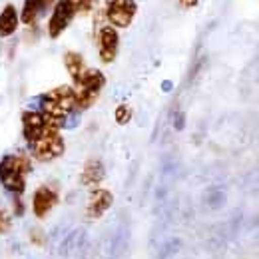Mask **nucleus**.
Instances as JSON below:
<instances>
[{"label": "nucleus", "instance_id": "nucleus-1", "mask_svg": "<svg viewBox=\"0 0 259 259\" xmlns=\"http://www.w3.org/2000/svg\"><path fill=\"white\" fill-rule=\"evenodd\" d=\"M32 163L26 154L4 156L0 160V184L10 194H24L26 190V176L30 174Z\"/></svg>", "mask_w": 259, "mask_h": 259}, {"label": "nucleus", "instance_id": "nucleus-2", "mask_svg": "<svg viewBox=\"0 0 259 259\" xmlns=\"http://www.w3.org/2000/svg\"><path fill=\"white\" fill-rule=\"evenodd\" d=\"M76 110V90L70 86L54 88L40 98V112L50 120H56L58 124H64L66 118Z\"/></svg>", "mask_w": 259, "mask_h": 259}, {"label": "nucleus", "instance_id": "nucleus-3", "mask_svg": "<svg viewBox=\"0 0 259 259\" xmlns=\"http://www.w3.org/2000/svg\"><path fill=\"white\" fill-rule=\"evenodd\" d=\"M106 86V78L100 70L86 68L76 80H74V90H76V106L78 110H88L94 106L102 88Z\"/></svg>", "mask_w": 259, "mask_h": 259}, {"label": "nucleus", "instance_id": "nucleus-4", "mask_svg": "<svg viewBox=\"0 0 259 259\" xmlns=\"http://www.w3.org/2000/svg\"><path fill=\"white\" fill-rule=\"evenodd\" d=\"M30 154L38 162H52L56 158H60L64 154V138L60 136V130L52 128L46 134H42L38 140H34L32 144H28Z\"/></svg>", "mask_w": 259, "mask_h": 259}, {"label": "nucleus", "instance_id": "nucleus-5", "mask_svg": "<svg viewBox=\"0 0 259 259\" xmlns=\"http://www.w3.org/2000/svg\"><path fill=\"white\" fill-rule=\"evenodd\" d=\"M138 12V4L134 0H106L104 14L114 28H128Z\"/></svg>", "mask_w": 259, "mask_h": 259}, {"label": "nucleus", "instance_id": "nucleus-6", "mask_svg": "<svg viewBox=\"0 0 259 259\" xmlns=\"http://www.w3.org/2000/svg\"><path fill=\"white\" fill-rule=\"evenodd\" d=\"M52 128H62V124H58L56 120H50L48 116H44L42 112H34L28 110L22 114V134L26 144H32L34 140H38L42 134H46Z\"/></svg>", "mask_w": 259, "mask_h": 259}, {"label": "nucleus", "instance_id": "nucleus-7", "mask_svg": "<svg viewBox=\"0 0 259 259\" xmlns=\"http://www.w3.org/2000/svg\"><path fill=\"white\" fill-rule=\"evenodd\" d=\"M74 16H76V8H74L72 0H58L54 4V10H52L50 22H48V36L52 40L62 36V32L70 26V22L74 20Z\"/></svg>", "mask_w": 259, "mask_h": 259}, {"label": "nucleus", "instance_id": "nucleus-8", "mask_svg": "<svg viewBox=\"0 0 259 259\" xmlns=\"http://www.w3.org/2000/svg\"><path fill=\"white\" fill-rule=\"evenodd\" d=\"M118 46H120V38L114 26H102L98 32V52H100V60L104 64H112L118 56Z\"/></svg>", "mask_w": 259, "mask_h": 259}, {"label": "nucleus", "instance_id": "nucleus-9", "mask_svg": "<svg viewBox=\"0 0 259 259\" xmlns=\"http://www.w3.org/2000/svg\"><path fill=\"white\" fill-rule=\"evenodd\" d=\"M58 203V190L52 186H40L32 195V211L38 220H44Z\"/></svg>", "mask_w": 259, "mask_h": 259}, {"label": "nucleus", "instance_id": "nucleus-10", "mask_svg": "<svg viewBox=\"0 0 259 259\" xmlns=\"http://www.w3.org/2000/svg\"><path fill=\"white\" fill-rule=\"evenodd\" d=\"M114 203V195L110 194L108 190H102V188H96L92 194H90V199H88V205H86V215L90 220H98L102 218Z\"/></svg>", "mask_w": 259, "mask_h": 259}, {"label": "nucleus", "instance_id": "nucleus-11", "mask_svg": "<svg viewBox=\"0 0 259 259\" xmlns=\"http://www.w3.org/2000/svg\"><path fill=\"white\" fill-rule=\"evenodd\" d=\"M52 4H56V0H24V8L20 14V20L26 26H32L34 22L38 20V16L44 14L46 8H50Z\"/></svg>", "mask_w": 259, "mask_h": 259}, {"label": "nucleus", "instance_id": "nucleus-12", "mask_svg": "<svg viewBox=\"0 0 259 259\" xmlns=\"http://www.w3.org/2000/svg\"><path fill=\"white\" fill-rule=\"evenodd\" d=\"M104 165L100 160H88L86 165H84V169H82V176H80V182H82V186H90V188H94V186H100L102 184V180H104Z\"/></svg>", "mask_w": 259, "mask_h": 259}, {"label": "nucleus", "instance_id": "nucleus-13", "mask_svg": "<svg viewBox=\"0 0 259 259\" xmlns=\"http://www.w3.org/2000/svg\"><path fill=\"white\" fill-rule=\"evenodd\" d=\"M18 22H20V16L16 12V8L12 4L4 6L2 14H0V38H8L16 32L18 28Z\"/></svg>", "mask_w": 259, "mask_h": 259}, {"label": "nucleus", "instance_id": "nucleus-14", "mask_svg": "<svg viewBox=\"0 0 259 259\" xmlns=\"http://www.w3.org/2000/svg\"><path fill=\"white\" fill-rule=\"evenodd\" d=\"M64 66L66 70H68V74L72 76V80H76L88 66L84 62V58H82V54H78V52H66L64 54Z\"/></svg>", "mask_w": 259, "mask_h": 259}, {"label": "nucleus", "instance_id": "nucleus-15", "mask_svg": "<svg viewBox=\"0 0 259 259\" xmlns=\"http://www.w3.org/2000/svg\"><path fill=\"white\" fill-rule=\"evenodd\" d=\"M116 122L120 124V126H126L130 120H132V108H130L128 104H120L118 108H116Z\"/></svg>", "mask_w": 259, "mask_h": 259}, {"label": "nucleus", "instance_id": "nucleus-16", "mask_svg": "<svg viewBox=\"0 0 259 259\" xmlns=\"http://www.w3.org/2000/svg\"><path fill=\"white\" fill-rule=\"evenodd\" d=\"M94 2H96V0H72V4H74V8H76V12H82V14L90 12V10L94 8Z\"/></svg>", "mask_w": 259, "mask_h": 259}, {"label": "nucleus", "instance_id": "nucleus-17", "mask_svg": "<svg viewBox=\"0 0 259 259\" xmlns=\"http://www.w3.org/2000/svg\"><path fill=\"white\" fill-rule=\"evenodd\" d=\"M197 2H199V0H180V4H182L184 8H195Z\"/></svg>", "mask_w": 259, "mask_h": 259}, {"label": "nucleus", "instance_id": "nucleus-18", "mask_svg": "<svg viewBox=\"0 0 259 259\" xmlns=\"http://www.w3.org/2000/svg\"><path fill=\"white\" fill-rule=\"evenodd\" d=\"M6 227H8V222H6V215H4L2 211H0V233H2V231H4Z\"/></svg>", "mask_w": 259, "mask_h": 259}]
</instances>
